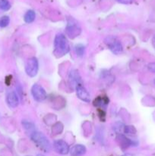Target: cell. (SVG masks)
<instances>
[{"label": "cell", "instance_id": "obj_1", "mask_svg": "<svg viewBox=\"0 0 155 156\" xmlns=\"http://www.w3.org/2000/svg\"><path fill=\"white\" fill-rule=\"evenodd\" d=\"M69 44L67 38L62 34H59L56 36L54 41V53L56 56L60 57L68 53Z\"/></svg>", "mask_w": 155, "mask_h": 156}, {"label": "cell", "instance_id": "obj_2", "mask_svg": "<svg viewBox=\"0 0 155 156\" xmlns=\"http://www.w3.org/2000/svg\"><path fill=\"white\" fill-rule=\"evenodd\" d=\"M30 138L33 140V143L44 152H47L51 150V144L50 141L42 133L34 131L30 135Z\"/></svg>", "mask_w": 155, "mask_h": 156}, {"label": "cell", "instance_id": "obj_3", "mask_svg": "<svg viewBox=\"0 0 155 156\" xmlns=\"http://www.w3.org/2000/svg\"><path fill=\"white\" fill-rule=\"evenodd\" d=\"M105 44L108 48L114 53V54H119L122 52V45L119 41L112 36H109L105 39Z\"/></svg>", "mask_w": 155, "mask_h": 156}, {"label": "cell", "instance_id": "obj_4", "mask_svg": "<svg viewBox=\"0 0 155 156\" xmlns=\"http://www.w3.org/2000/svg\"><path fill=\"white\" fill-rule=\"evenodd\" d=\"M39 69V63L36 57L29 58L25 64L26 73L30 77H35Z\"/></svg>", "mask_w": 155, "mask_h": 156}, {"label": "cell", "instance_id": "obj_5", "mask_svg": "<svg viewBox=\"0 0 155 156\" xmlns=\"http://www.w3.org/2000/svg\"><path fill=\"white\" fill-rule=\"evenodd\" d=\"M31 93L33 99L35 101H43L47 97V94L45 89L41 85H37V84H35V85H33L32 86Z\"/></svg>", "mask_w": 155, "mask_h": 156}, {"label": "cell", "instance_id": "obj_6", "mask_svg": "<svg viewBox=\"0 0 155 156\" xmlns=\"http://www.w3.org/2000/svg\"><path fill=\"white\" fill-rule=\"evenodd\" d=\"M53 147H54L55 150L59 154H61V155H67L70 152L68 144L62 140L55 141L54 144H53Z\"/></svg>", "mask_w": 155, "mask_h": 156}, {"label": "cell", "instance_id": "obj_7", "mask_svg": "<svg viewBox=\"0 0 155 156\" xmlns=\"http://www.w3.org/2000/svg\"><path fill=\"white\" fill-rule=\"evenodd\" d=\"M76 94L78 97L79 99L85 102H90L91 101V96L88 91H87L86 88L83 87V85H80L75 88Z\"/></svg>", "mask_w": 155, "mask_h": 156}, {"label": "cell", "instance_id": "obj_8", "mask_svg": "<svg viewBox=\"0 0 155 156\" xmlns=\"http://www.w3.org/2000/svg\"><path fill=\"white\" fill-rule=\"evenodd\" d=\"M81 32V29L75 23L68 22L66 27V34L71 38H74L79 35Z\"/></svg>", "mask_w": 155, "mask_h": 156}, {"label": "cell", "instance_id": "obj_9", "mask_svg": "<svg viewBox=\"0 0 155 156\" xmlns=\"http://www.w3.org/2000/svg\"><path fill=\"white\" fill-rule=\"evenodd\" d=\"M69 83L70 85L76 88L78 85H82L81 84V79L79 75L78 72L77 70H72L69 74Z\"/></svg>", "mask_w": 155, "mask_h": 156}, {"label": "cell", "instance_id": "obj_10", "mask_svg": "<svg viewBox=\"0 0 155 156\" xmlns=\"http://www.w3.org/2000/svg\"><path fill=\"white\" fill-rule=\"evenodd\" d=\"M6 101H7V104L9 105V106L12 108H15L16 107H18V104H19L18 97L15 91H11V92H9L7 94Z\"/></svg>", "mask_w": 155, "mask_h": 156}, {"label": "cell", "instance_id": "obj_11", "mask_svg": "<svg viewBox=\"0 0 155 156\" xmlns=\"http://www.w3.org/2000/svg\"><path fill=\"white\" fill-rule=\"evenodd\" d=\"M117 140H118L119 143V146H121V148L122 149H128L129 146L134 145V142L132 140L127 138L126 136L122 135V134H119V136L117 137Z\"/></svg>", "mask_w": 155, "mask_h": 156}, {"label": "cell", "instance_id": "obj_12", "mask_svg": "<svg viewBox=\"0 0 155 156\" xmlns=\"http://www.w3.org/2000/svg\"><path fill=\"white\" fill-rule=\"evenodd\" d=\"M86 147L83 145H75L70 150L71 156H82L86 153Z\"/></svg>", "mask_w": 155, "mask_h": 156}, {"label": "cell", "instance_id": "obj_13", "mask_svg": "<svg viewBox=\"0 0 155 156\" xmlns=\"http://www.w3.org/2000/svg\"><path fill=\"white\" fill-rule=\"evenodd\" d=\"M35 18H36V14H35V12L33 10H28L24 15V21L26 23H32L35 20Z\"/></svg>", "mask_w": 155, "mask_h": 156}, {"label": "cell", "instance_id": "obj_14", "mask_svg": "<svg viewBox=\"0 0 155 156\" xmlns=\"http://www.w3.org/2000/svg\"><path fill=\"white\" fill-rule=\"evenodd\" d=\"M109 101L103 97H99L94 101V105L97 107H103V105H106Z\"/></svg>", "mask_w": 155, "mask_h": 156}, {"label": "cell", "instance_id": "obj_15", "mask_svg": "<svg viewBox=\"0 0 155 156\" xmlns=\"http://www.w3.org/2000/svg\"><path fill=\"white\" fill-rule=\"evenodd\" d=\"M11 4L9 0H0V9L3 11L9 10Z\"/></svg>", "mask_w": 155, "mask_h": 156}, {"label": "cell", "instance_id": "obj_16", "mask_svg": "<svg viewBox=\"0 0 155 156\" xmlns=\"http://www.w3.org/2000/svg\"><path fill=\"white\" fill-rule=\"evenodd\" d=\"M9 22H10V18L9 16H3L0 19V26L2 27H5L9 25Z\"/></svg>", "mask_w": 155, "mask_h": 156}, {"label": "cell", "instance_id": "obj_17", "mask_svg": "<svg viewBox=\"0 0 155 156\" xmlns=\"http://www.w3.org/2000/svg\"><path fill=\"white\" fill-rule=\"evenodd\" d=\"M123 133H126V134H130V135H132V134L136 133V129L134 128V126H124Z\"/></svg>", "mask_w": 155, "mask_h": 156}, {"label": "cell", "instance_id": "obj_18", "mask_svg": "<svg viewBox=\"0 0 155 156\" xmlns=\"http://www.w3.org/2000/svg\"><path fill=\"white\" fill-rule=\"evenodd\" d=\"M75 52L78 56H82L84 53V47L82 44H78L75 46Z\"/></svg>", "mask_w": 155, "mask_h": 156}, {"label": "cell", "instance_id": "obj_19", "mask_svg": "<svg viewBox=\"0 0 155 156\" xmlns=\"http://www.w3.org/2000/svg\"><path fill=\"white\" fill-rule=\"evenodd\" d=\"M22 124L26 129H29V130H30V129H33V125L32 124V123H28V122H27L26 120H24V121L22 122Z\"/></svg>", "mask_w": 155, "mask_h": 156}, {"label": "cell", "instance_id": "obj_20", "mask_svg": "<svg viewBox=\"0 0 155 156\" xmlns=\"http://www.w3.org/2000/svg\"><path fill=\"white\" fill-rule=\"evenodd\" d=\"M147 69L151 73H155V62H150L147 65Z\"/></svg>", "mask_w": 155, "mask_h": 156}, {"label": "cell", "instance_id": "obj_21", "mask_svg": "<svg viewBox=\"0 0 155 156\" xmlns=\"http://www.w3.org/2000/svg\"><path fill=\"white\" fill-rule=\"evenodd\" d=\"M115 1L122 3V4H131L133 2V0H115Z\"/></svg>", "mask_w": 155, "mask_h": 156}, {"label": "cell", "instance_id": "obj_22", "mask_svg": "<svg viewBox=\"0 0 155 156\" xmlns=\"http://www.w3.org/2000/svg\"><path fill=\"white\" fill-rule=\"evenodd\" d=\"M122 156H135L134 155H132V154H129V153H127V154H125V155H122Z\"/></svg>", "mask_w": 155, "mask_h": 156}, {"label": "cell", "instance_id": "obj_23", "mask_svg": "<svg viewBox=\"0 0 155 156\" xmlns=\"http://www.w3.org/2000/svg\"><path fill=\"white\" fill-rule=\"evenodd\" d=\"M37 156H44V155H38Z\"/></svg>", "mask_w": 155, "mask_h": 156}]
</instances>
